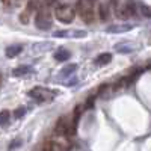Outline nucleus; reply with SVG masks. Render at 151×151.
I'll use <instances>...</instances> for the list:
<instances>
[{"instance_id": "obj_1", "label": "nucleus", "mask_w": 151, "mask_h": 151, "mask_svg": "<svg viewBox=\"0 0 151 151\" xmlns=\"http://www.w3.org/2000/svg\"><path fill=\"white\" fill-rule=\"evenodd\" d=\"M94 3L95 0H79L77 5H76V12L80 15V18L86 23L91 24L94 21Z\"/></svg>"}, {"instance_id": "obj_2", "label": "nucleus", "mask_w": 151, "mask_h": 151, "mask_svg": "<svg viewBox=\"0 0 151 151\" xmlns=\"http://www.w3.org/2000/svg\"><path fill=\"white\" fill-rule=\"evenodd\" d=\"M112 5L115 6V14L118 18H129L136 14V5L133 0H127L122 5H116V0H112Z\"/></svg>"}, {"instance_id": "obj_3", "label": "nucleus", "mask_w": 151, "mask_h": 151, "mask_svg": "<svg viewBox=\"0 0 151 151\" xmlns=\"http://www.w3.org/2000/svg\"><path fill=\"white\" fill-rule=\"evenodd\" d=\"M55 15H56V18L60 23L70 24L74 20V17H76V8H73L70 5H59L55 9Z\"/></svg>"}, {"instance_id": "obj_4", "label": "nucleus", "mask_w": 151, "mask_h": 151, "mask_svg": "<svg viewBox=\"0 0 151 151\" xmlns=\"http://www.w3.org/2000/svg\"><path fill=\"white\" fill-rule=\"evenodd\" d=\"M29 97L33 98L38 103H45V101H50V100L55 98V91H50L42 86H35L33 89L29 91Z\"/></svg>"}, {"instance_id": "obj_5", "label": "nucleus", "mask_w": 151, "mask_h": 151, "mask_svg": "<svg viewBox=\"0 0 151 151\" xmlns=\"http://www.w3.org/2000/svg\"><path fill=\"white\" fill-rule=\"evenodd\" d=\"M52 17H50V12L47 8H40L38 9V14L35 17V26L41 30H48L52 27Z\"/></svg>"}, {"instance_id": "obj_6", "label": "nucleus", "mask_w": 151, "mask_h": 151, "mask_svg": "<svg viewBox=\"0 0 151 151\" xmlns=\"http://www.w3.org/2000/svg\"><path fill=\"white\" fill-rule=\"evenodd\" d=\"M55 38H85V30H58L53 33Z\"/></svg>"}, {"instance_id": "obj_7", "label": "nucleus", "mask_w": 151, "mask_h": 151, "mask_svg": "<svg viewBox=\"0 0 151 151\" xmlns=\"http://www.w3.org/2000/svg\"><path fill=\"white\" fill-rule=\"evenodd\" d=\"M134 27V24H112V26L107 27L109 33H124V32H129Z\"/></svg>"}, {"instance_id": "obj_8", "label": "nucleus", "mask_w": 151, "mask_h": 151, "mask_svg": "<svg viewBox=\"0 0 151 151\" xmlns=\"http://www.w3.org/2000/svg\"><path fill=\"white\" fill-rule=\"evenodd\" d=\"M67 129H68V122H67V116H60L59 121L56 122V127H55V133L58 136H64L67 134Z\"/></svg>"}, {"instance_id": "obj_9", "label": "nucleus", "mask_w": 151, "mask_h": 151, "mask_svg": "<svg viewBox=\"0 0 151 151\" xmlns=\"http://www.w3.org/2000/svg\"><path fill=\"white\" fill-rule=\"evenodd\" d=\"M71 56V53L68 52L67 48H58L55 52V59L59 60V62H64V60H68Z\"/></svg>"}, {"instance_id": "obj_10", "label": "nucleus", "mask_w": 151, "mask_h": 151, "mask_svg": "<svg viewBox=\"0 0 151 151\" xmlns=\"http://www.w3.org/2000/svg\"><path fill=\"white\" fill-rule=\"evenodd\" d=\"M112 60V55L110 53H101V55H98L97 58H95V65H106V64H109V62Z\"/></svg>"}, {"instance_id": "obj_11", "label": "nucleus", "mask_w": 151, "mask_h": 151, "mask_svg": "<svg viewBox=\"0 0 151 151\" xmlns=\"http://www.w3.org/2000/svg\"><path fill=\"white\" fill-rule=\"evenodd\" d=\"M32 71V67L30 65H20L17 68H14V71H12V74L15 76V77H20V76H26Z\"/></svg>"}, {"instance_id": "obj_12", "label": "nucleus", "mask_w": 151, "mask_h": 151, "mask_svg": "<svg viewBox=\"0 0 151 151\" xmlns=\"http://www.w3.org/2000/svg\"><path fill=\"white\" fill-rule=\"evenodd\" d=\"M21 50H23V47L18 45V44L9 45V47L6 48V56H8V58H15V56H18V55L21 53Z\"/></svg>"}, {"instance_id": "obj_13", "label": "nucleus", "mask_w": 151, "mask_h": 151, "mask_svg": "<svg viewBox=\"0 0 151 151\" xmlns=\"http://www.w3.org/2000/svg\"><path fill=\"white\" fill-rule=\"evenodd\" d=\"M76 71H77V64H70V65L64 67V70L59 73V77H68L70 74H73Z\"/></svg>"}, {"instance_id": "obj_14", "label": "nucleus", "mask_w": 151, "mask_h": 151, "mask_svg": "<svg viewBox=\"0 0 151 151\" xmlns=\"http://www.w3.org/2000/svg\"><path fill=\"white\" fill-rule=\"evenodd\" d=\"M9 118H11L9 110H2L0 112V127H6V125L9 124Z\"/></svg>"}, {"instance_id": "obj_15", "label": "nucleus", "mask_w": 151, "mask_h": 151, "mask_svg": "<svg viewBox=\"0 0 151 151\" xmlns=\"http://www.w3.org/2000/svg\"><path fill=\"white\" fill-rule=\"evenodd\" d=\"M98 11H100V20L106 21V20L109 18V9H107V6H106V5H100Z\"/></svg>"}, {"instance_id": "obj_16", "label": "nucleus", "mask_w": 151, "mask_h": 151, "mask_svg": "<svg viewBox=\"0 0 151 151\" xmlns=\"http://www.w3.org/2000/svg\"><path fill=\"white\" fill-rule=\"evenodd\" d=\"M38 6H40V3H38L36 0H33V2H29V5H27V9H26V11L29 12V14H32L33 11H38V9H40Z\"/></svg>"}, {"instance_id": "obj_17", "label": "nucleus", "mask_w": 151, "mask_h": 151, "mask_svg": "<svg viewBox=\"0 0 151 151\" xmlns=\"http://www.w3.org/2000/svg\"><path fill=\"white\" fill-rule=\"evenodd\" d=\"M94 103H95V95H91V97H88V100H86V103H85V109H91V107H94Z\"/></svg>"}, {"instance_id": "obj_18", "label": "nucleus", "mask_w": 151, "mask_h": 151, "mask_svg": "<svg viewBox=\"0 0 151 151\" xmlns=\"http://www.w3.org/2000/svg\"><path fill=\"white\" fill-rule=\"evenodd\" d=\"M115 48H116V52H122V53H129L133 50L130 45H116Z\"/></svg>"}, {"instance_id": "obj_19", "label": "nucleus", "mask_w": 151, "mask_h": 151, "mask_svg": "<svg viewBox=\"0 0 151 151\" xmlns=\"http://www.w3.org/2000/svg\"><path fill=\"white\" fill-rule=\"evenodd\" d=\"M141 12H142L144 15H147V17H151V9L148 6H145V5L141 6Z\"/></svg>"}, {"instance_id": "obj_20", "label": "nucleus", "mask_w": 151, "mask_h": 151, "mask_svg": "<svg viewBox=\"0 0 151 151\" xmlns=\"http://www.w3.org/2000/svg\"><path fill=\"white\" fill-rule=\"evenodd\" d=\"M3 2V5H6V6H15L17 3H18V0H2Z\"/></svg>"}, {"instance_id": "obj_21", "label": "nucleus", "mask_w": 151, "mask_h": 151, "mask_svg": "<svg viewBox=\"0 0 151 151\" xmlns=\"http://www.w3.org/2000/svg\"><path fill=\"white\" fill-rule=\"evenodd\" d=\"M24 115V109L23 107H18L17 110H15V118H21Z\"/></svg>"}, {"instance_id": "obj_22", "label": "nucleus", "mask_w": 151, "mask_h": 151, "mask_svg": "<svg viewBox=\"0 0 151 151\" xmlns=\"http://www.w3.org/2000/svg\"><path fill=\"white\" fill-rule=\"evenodd\" d=\"M20 144H21V141H20V139H15V142H14V144H11V145H9V148H15V147H17V145H20Z\"/></svg>"}, {"instance_id": "obj_23", "label": "nucleus", "mask_w": 151, "mask_h": 151, "mask_svg": "<svg viewBox=\"0 0 151 151\" xmlns=\"http://www.w3.org/2000/svg\"><path fill=\"white\" fill-rule=\"evenodd\" d=\"M145 68H147V70H151V60H150L148 64H147V67H145Z\"/></svg>"}]
</instances>
